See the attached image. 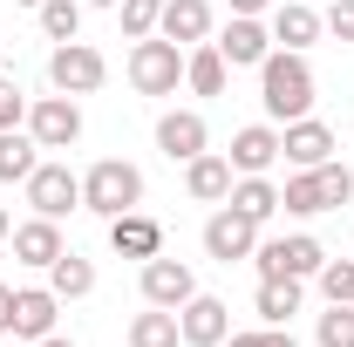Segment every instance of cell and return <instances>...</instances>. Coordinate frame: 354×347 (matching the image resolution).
I'll list each match as a JSON object with an SVG mask.
<instances>
[{
	"label": "cell",
	"mask_w": 354,
	"mask_h": 347,
	"mask_svg": "<svg viewBox=\"0 0 354 347\" xmlns=\"http://www.w3.org/2000/svg\"><path fill=\"white\" fill-rule=\"evenodd\" d=\"M41 164V143L28 130H0V184H28Z\"/></svg>",
	"instance_id": "obj_23"
},
{
	"label": "cell",
	"mask_w": 354,
	"mask_h": 347,
	"mask_svg": "<svg viewBox=\"0 0 354 347\" xmlns=\"http://www.w3.org/2000/svg\"><path fill=\"white\" fill-rule=\"evenodd\" d=\"M225 157H232V171H239V177H266L272 164H279V130H272V123H245V130L232 136Z\"/></svg>",
	"instance_id": "obj_15"
},
{
	"label": "cell",
	"mask_w": 354,
	"mask_h": 347,
	"mask_svg": "<svg viewBox=\"0 0 354 347\" xmlns=\"http://www.w3.org/2000/svg\"><path fill=\"white\" fill-rule=\"evenodd\" d=\"M225 55H218V41H198L191 55H184V82H191V95H225Z\"/></svg>",
	"instance_id": "obj_22"
},
{
	"label": "cell",
	"mask_w": 354,
	"mask_h": 347,
	"mask_svg": "<svg viewBox=\"0 0 354 347\" xmlns=\"http://www.w3.org/2000/svg\"><path fill=\"white\" fill-rule=\"evenodd\" d=\"M21 123H28V95L14 75H0V130H21Z\"/></svg>",
	"instance_id": "obj_32"
},
{
	"label": "cell",
	"mask_w": 354,
	"mask_h": 347,
	"mask_svg": "<svg viewBox=\"0 0 354 347\" xmlns=\"http://www.w3.org/2000/svg\"><path fill=\"white\" fill-rule=\"evenodd\" d=\"M184 191H191L198 205H218V198H232V157H218V150L191 157V164H184Z\"/></svg>",
	"instance_id": "obj_19"
},
{
	"label": "cell",
	"mask_w": 354,
	"mask_h": 347,
	"mask_svg": "<svg viewBox=\"0 0 354 347\" xmlns=\"http://www.w3.org/2000/svg\"><path fill=\"white\" fill-rule=\"evenodd\" d=\"M225 205H232V212H245L252 225H266V218L279 212V184H266V177H239Z\"/></svg>",
	"instance_id": "obj_25"
},
{
	"label": "cell",
	"mask_w": 354,
	"mask_h": 347,
	"mask_svg": "<svg viewBox=\"0 0 354 347\" xmlns=\"http://www.w3.org/2000/svg\"><path fill=\"white\" fill-rule=\"evenodd\" d=\"M341 143H334V130L320 123V116H300V123H286L279 130V157L293 164V171H313V164H327Z\"/></svg>",
	"instance_id": "obj_11"
},
{
	"label": "cell",
	"mask_w": 354,
	"mask_h": 347,
	"mask_svg": "<svg viewBox=\"0 0 354 347\" xmlns=\"http://www.w3.org/2000/svg\"><path fill=\"white\" fill-rule=\"evenodd\" d=\"M164 41H177V48H198L205 35H212V7L205 0H164Z\"/></svg>",
	"instance_id": "obj_20"
},
{
	"label": "cell",
	"mask_w": 354,
	"mask_h": 347,
	"mask_svg": "<svg viewBox=\"0 0 354 347\" xmlns=\"http://www.w3.org/2000/svg\"><path fill=\"white\" fill-rule=\"evenodd\" d=\"M225 347H259V334H225Z\"/></svg>",
	"instance_id": "obj_37"
},
{
	"label": "cell",
	"mask_w": 354,
	"mask_h": 347,
	"mask_svg": "<svg viewBox=\"0 0 354 347\" xmlns=\"http://www.w3.org/2000/svg\"><path fill=\"white\" fill-rule=\"evenodd\" d=\"M7 245H14V259H21V265H35V272H48V265L68 252V245H62V225H55V218H28V225H21V232L7 238Z\"/></svg>",
	"instance_id": "obj_16"
},
{
	"label": "cell",
	"mask_w": 354,
	"mask_h": 347,
	"mask_svg": "<svg viewBox=\"0 0 354 347\" xmlns=\"http://www.w3.org/2000/svg\"><path fill=\"white\" fill-rule=\"evenodd\" d=\"M7 238H14V218H7V212H0V245H7Z\"/></svg>",
	"instance_id": "obj_38"
},
{
	"label": "cell",
	"mask_w": 354,
	"mask_h": 347,
	"mask_svg": "<svg viewBox=\"0 0 354 347\" xmlns=\"http://www.w3.org/2000/svg\"><path fill=\"white\" fill-rule=\"evenodd\" d=\"M313 341H320V347H354V306H327Z\"/></svg>",
	"instance_id": "obj_31"
},
{
	"label": "cell",
	"mask_w": 354,
	"mask_h": 347,
	"mask_svg": "<svg viewBox=\"0 0 354 347\" xmlns=\"http://www.w3.org/2000/svg\"><path fill=\"white\" fill-rule=\"evenodd\" d=\"M82 7H116V0H82Z\"/></svg>",
	"instance_id": "obj_40"
},
{
	"label": "cell",
	"mask_w": 354,
	"mask_h": 347,
	"mask_svg": "<svg viewBox=\"0 0 354 347\" xmlns=\"http://www.w3.org/2000/svg\"><path fill=\"white\" fill-rule=\"evenodd\" d=\"M348 198H354V171H348V164H334V157H327V164H313V171H293V177H286V191H279V205H286L293 218L341 212Z\"/></svg>",
	"instance_id": "obj_2"
},
{
	"label": "cell",
	"mask_w": 354,
	"mask_h": 347,
	"mask_svg": "<svg viewBox=\"0 0 354 347\" xmlns=\"http://www.w3.org/2000/svg\"><path fill=\"white\" fill-rule=\"evenodd\" d=\"M0 334H14V286H0Z\"/></svg>",
	"instance_id": "obj_35"
},
{
	"label": "cell",
	"mask_w": 354,
	"mask_h": 347,
	"mask_svg": "<svg viewBox=\"0 0 354 347\" xmlns=\"http://www.w3.org/2000/svg\"><path fill=\"white\" fill-rule=\"evenodd\" d=\"M259 347H300V341H293L286 327H259Z\"/></svg>",
	"instance_id": "obj_34"
},
{
	"label": "cell",
	"mask_w": 354,
	"mask_h": 347,
	"mask_svg": "<svg viewBox=\"0 0 354 347\" xmlns=\"http://www.w3.org/2000/svg\"><path fill=\"white\" fill-rule=\"evenodd\" d=\"M218 55H225V68H259L272 55V28L259 14H232V28L218 35Z\"/></svg>",
	"instance_id": "obj_12"
},
{
	"label": "cell",
	"mask_w": 354,
	"mask_h": 347,
	"mask_svg": "<svg viewBox=\"0 0 354 347\" xmlns=\"http://www.w3.org/2000/svg\"><path fill=\"white\" fill-rule=\"evenodd\" d=\"M55 313H62V300H55L48 286H21V293H14V334H21V341H48V334H55Z\"/></svg>",
	"instance_id": "obj_18"
},
{
	"label": "cell",
	"mask_w": 354,
	"mask_h": 347,
	"mask_svg": "<svg viewBox=\"0 0 354 347\" xmlns=\"http://www.w3.org/2000/svg\"><path fill=\"white\" fill-rule=\"evenodd\" d=\"M232 14H266V0H232Z\"/></svg>",
	"instance_id": "obj_36"
},
{
	"label": "cell",
	"mask_w": 354,
	"mask_h": 347,
	"mask_svg": "<svg viewBox=\"0 0 354 347\" xmlns=\"http://www.w3.org/2000/svg\"><path fill=\"white\" fill-rule=\"evenodd\" d=\"M35 347H75V341H62V334H48V341H35Z\"/></svg>",
	"instance_id": "obj_39"
},
{
	"label": "cell",
	"mask_w": 354,
	"mask_h": 347,
	"mask_svg": "<svg viewBox=\"0 0 354 347\" xmlns=\"http://www.w3.org/2000/svg\"><path fill=\"white\" fill-rule=\"evenodd\" d=\"M130 347H184V334H177V313H171V306H150V313H136V320H130Z\"/></svg>",
	"instance_id": "obj_26"
},
{
	"label": "cell",
	"mask_w": 354,
	"mask_h": 347,
	"mask_svg": "<svg viewBox=\"0 0 354 347\" xmlns=\"http://www.w3.org/2000/svg\"><path fill=\"white\" fill-rule=\"evenodd\" d=\"M320 293H327V306H354V259H327L320 272Z\"/></svg>",
	"instance_id": "obj_29"
},
{
	"label": "cell",
	"mask_w": 354,
	"mask_h": 347,
	"mask_svg": "<svg viewBox=\"0 0 354 347\" xmlns=\"http://www.w3.org/2000/svg\"><path fill=\"white\" fill-rule=\"evenodd\" d=\"M28 136H35L41 150H68V143L82 136L75 95H41V102H28Z\"/></svg>",
	"instance_id": "obj_8"
},
{
	"label": "cell",
	"mask_w": 354,
	"mask_h": 347,
	"mask_svg": "<svg viewBox=\"0 0 354 347\" xmlns=\"http://www.w3.org/2000/svg\"><path fill=\"white\" fill-rule=\"evenodd\" d=\"M272 41L293 48V55H307V48L320 41V14H313V7H300V0H286V7L272 14Z\"/></svg>",
	"instance_id": "obj_21"
},
{
	"label": "cell",
	"mask_w": 354,
	"mask_h": 347,
	"mask_svg": "<svg viewBox=\"0 0 354 347\" xmlns=\"http://www.w3.org/2000/svg\"><path fill=\"white\" fill-rule=\"evenodd\" d=\"M320 28H327L334 41H348V48H354V0H334V7L320 14Z\"/></svg>",
	"instance_id": "obj_33"
},
{
	"label": "cell",
	"mask_w": 354,
	"mask_h": 347,
	"mask_svg": "<svg viewBox=\"0 0 354 347\" xmlns=\"http://www.w3.org/2000/svg\"><path fill=\"white\" fill-rule=\"evenodd\" d=\"M259 102L272 123H300V116H313V68L307 55H293V48H272L259 62Z\"/></svg>",
	"instance_id": "obj_1"
},
{
	"label": "cell",
	"mask_w": 354,
	"mask_h": 347,
	"mask_svg": "<svg viewBox=\"0 0 354 347\" xmlns=\"http://www.w3.org/2000/svg\"><path fill=\"white\" fill-rule=\"evenodd\" d=\"M143 205V171L136 164H123V157H102V164H88L82 177V212L95 218H123Z\"/></svg>",
	"instance_id": "obj_3"
},
{
	"label": "cell",
	"mask_w": 354,
	"mask_h": 347,
	"mask_svg": "<svg viewBox=\"0 0 354 347\" xmlns=\"http://www.w3.org/2000/svg\"><path fill=\"white\" fill-rule=\"evenodd\" d=\"M48 82H55V95H95L109 82V62H102V48H88V41H55Z\"/></svg>",
	"instance_id": "obj_4"
},
{
	"label": "cell",
	"mask_w": 354,
	"mask_h": 347,
	"mask_svg": "<svg viewBox=\"0 0 354 347\" xmlns=\"http://www.w3.org/2000/svg\"><path fill=\"white\" fill-rule=\"evenodd\" d=\"M300 313V279H259V320L266 327H286Z\"/></svg>",
	"instance_id": "obj_27"
},
{
	"label": "cell",
	"mask_w": 354,
	"mask_h": 347,
	"mask_svg": "<svg viewBox=\"0 0 354 347\" xmlns=\"http://www.w3.org/2000/svg\"><path fill=\"white\" fill-rule=\"evenodd\" d=\"M48 293H55V300H88V293H95V265H88L82 252H62V259L48 265Z\"/></svg>",
	"instance_id": "obj_24"
},
{
	"label": "cell",
	"mask_w": 354,
	"mask_h": 347,
	"mask_svg": "<svg viewBox=\"0 0 354 347\" xmlns=\"http://www.w3.org/2000/svg\"><path fill=\"white\" fill-rule=\"evenodd\" d=\"M28 205H35V218H62L82 212V177L68 171V164H35V177H28Z\"/></svg>",
	"instance_id": "obj_7"
},
{
	"label": "cell",
	"mask_w": 354,
	"mask_h": 347,
	"mask_svg": "<svg viewBox=\"0 0 354 347\" xmlns=\"http://www.w3.org/2000/svg\"><path fill=\"white\" fill-rule=\"evenodd\" d=\"M205 252H212L218 265L252 259V252H259V225H252L245 212H232V205H225V212L212 218V225H205Z\"/></svg>",
	"instance_id": "obj_10"
},
{
	"label": "cell",
	"mask_w": 354,
	"mask_h": 347,
	"mask_svg": "<svg viewBox=\"0 0 354 347\" xmlns=\"http://www.w3.org/2000/svg\"><path fill=\"white\" fill-rule=\"evenodd\" d=\"M116 7H123V35H130V41H143V35L164 21V0H116Z\"/></svg>",
	"instance_id": "obj_30"
},
{
	"label": "cell",
	"mask_w": 354,
	"mask_h": 347,
	"mask_svg": "<svg viewBox=\"0 0 354 347\" xmlns=\"http://www.w3.org/2000/svg\"><path fill=\"white\" fill-rule=\"evenodd\" d=\"M191 293H198V279H191V265H184V259H164V252L143 259V300H150V306H171V313H177Z\"/></svg>",
	"instance_id": "obj_13"
},
{
	"label": "cell",
	"mask_w": 354,
	"mask_h": 347,
	"mask_svg": "<svg viewBox=\"0 0 354 347\" xmlns=\"http://www.w3.org/2000/svg\"><path fill=\"white\" fill-rule=\"evenodd\" d=\"M205 143H212V130H205V116H198V109H171V116L157 123V150H164L171 164L205 157Z\"/></svg>",
	"instance_id": "obj_14"
},
{
	"label": "cell",
	"mask_w": 354,
	"mask_h": 347,
	"mask_svg": "<svg viewBox=\"0 0 354 347\" xmlns=\"http://www.w3.org/2000/svg\"><path fill=\"white\" fill-rule=\"evenodd\" d=\"M252 259H259V279H313L327 265V245L313 232H293V238H266Z\"/></svg>",
	"instance_id": "obj_5"
},
{
	"label": "cell",
	"mask_w": 354,
	"mask_h": 347,
	"mask_svg": "<svg viewBox=\"0 0 354 347\" xmlns=\"http://www.w3.org/2000/svg\"><path fill=\"white\" fill-rule=\"evenodd\" d=\"M130 82H136V95H177V82H184V48L143 35L130 48Z\"/></svg>",
	"instance_id": "obj_6"
},
{
	"label": "cell",
	"mask_w": 354,
	"mask_h": 347,
	"mask_svg": "<svg viewBox=\"0 0 354 347\" xmlns=\"http://www.w3.org/2000/svg\"><path fill=\"white\" fill-rule=\"evenodd\" d=\"M21 7H41V0H21Z\"/></svg>",
	"instance_id": "obj_41"
},
{
	"label": "cell",
	"mask_w": 354,
	"mask_h": 347,
	"mask_svg": "<svg viewBox=\"0 0 354 347\" xmlns=\"http://www.w3.org/2000/svg\"><path fill=\"white\" fill-rule=\"evenodd\" d=\"M109 245H116L123 259H157V252H164V225L143 218V212H123V218H109Z\"/></svg>",
	"instance_id": "obj_17"
},
{
	"label": "cell",
	"mask_w": 354,
	"mask_h": 347,
	"mask_svg": "<svg viewBox=\"0 0 354 347\" xmlns=\"http://www.w3.org/2000/svg\"><path fill=\"white\" fill-rule=\"evenodd\" d=\"M35 14H41L48 41H75V28H82V0H41Z\"/></svg>",
	"instance_id": "obj_28"
},
{
	"label": "cell",
	"mask_w": 354,
	"mask_h": 347,
	"mask_svg": "<svg viewBox=\"0 0 354 347\" xmlns=\"http://www.w3.org/2000/svg\"><path fill=\"white\" fill-rule=\"evenodd\" d=\"M177 334H184V347H225V334H232V306L212 300V293H191V300L177 306Z\"/></svg>",
	"instance_id": "obj_9"
}]
</instances>
